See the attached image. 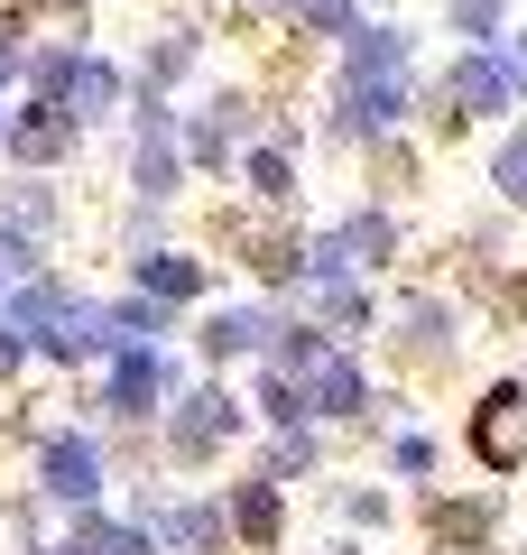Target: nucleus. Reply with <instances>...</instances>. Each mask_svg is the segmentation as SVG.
<instances>
[{
    "mask_svg": "<svg viewBox=\"0 0 527 555\" xmlns=\"http://www.w3.org/2000/svg\"><path fill=\"white\" fill-rule=\"evenodd\" d=\"M472 444H481V463H500V473H509V463L527 454V398H518V389H490V398H481V426H472Z\"/></svg>",
    "mask_w": 527,
    "mask_h": 555,
    "instance_id": "obj_1",
    "label": "nucleus"
},
{
    "mask_svg": "<svg viewBox=\"0 0 527 555\" xmlns=\"http://www.w3.org/2000/svg\"><path fill=\"white\" fill-rule=\"evenodd\" d=\"M389 75H408V47L389 28H351V83H389Z\"/></svg>",
    "mask_w": 527,
    "mask_h": 555,
    "instance_id": "obj_2",
    "label": "nucleus"
},
{
    "mask_svg": "<svg viewBox=\"0 0 527 555\" xmlns=\"http://www.w3.org/2000/svg\"><path fill=\"white\" fill-rule=\"evenodd\" d=\"M500 93H509V65H500V56H463V75H453V102H463V112H490Z\"/></svg>",
    "mask_w": 527,
    "mask_h": 555,
    "instance_id": "obj_3",
    "label": "nucleus"
},
{
    "mask_svg": "<svg viewBox=\"0 0 527 555\" xmlns=\"http://www.w3.org/2000/svg\"><path fill=\"white\" fill-rule=\"evenodd\" d=\"M65 93H75V112H112V93H120V75H112V65H65Z\"/></svg>",
    "mask_w": 527,
    "mask_h": 555,
    "instance_id": "obj_4",
    "label": "nucleus"
},
{
    "mask_svg": "<svg viewBox=\"0 0 527 555\" xmlns=\"http://www.w3.org/2000/svg\"><path fill=\"white\" fill-rule=\"evenodd\" d=\"M47 481H56V491H93V444H56V454H47Z\"/></svg>",
    "mask_w": 527,
    "mask_h": 555,
    "instance_id": "obj_5",
    "label": "nucleus"
},
{
    "mask_svg": "<svg viewBox=\"0 0 527 555\" xmlns=\"http://www.w3.org/2000/svg\"><path fill=\"white\" fill-rule=\"evenodd\" d=\"M20 149H28V158H56V149H65V120H20Z\"/></svg>",
    "mask_w": 527,
    "mask_h": 555,
    "instance_id": "obj_6",
    "label": "nucleus"
},
{
    "mask_svg": "<svg viewBox=\"0 0 527 555\" xmlns=\"http://www.w3.org/2000/svg\"><path fill=\"white\" fill-rule=\"evenodd\" d=\"M149 389H157V371H149V361H120V379H112V398H120V408H139Z\"/></svg>",
    "mask_w": 527,
    "mask_h": 555,
    "instance_id": "obj_7",
    "label": "nucleus"
},
{
    "mask_svg": "<svg viewBox=\"0 0 527 555\" xmlns=\"http://www.w3.org/2000/svg\"><path fill=\"white\" fill-rule=\"evenodd\" d=\"M500 185H509V195H527V130L500 149Z\"/></svg>",
    "mask_w": 527,
    "mask_h": 555,
    "instance_id": "obj_8",
    "label": "nucleus"
},
{
    "mask_svg": "<svg viewBox=\"0 0 527 555\" xmlns=\"http://www.w3.org/2000/svg\"><path fill=\"white\" fill-rule=\"evenodd\" d=\"M250 185L259 195H287V158H250Z\"/></svg>",
    "mask_w": 527,
    "mask_h": 555,
    "instance_id": "obj_9",
    "label": "nucleus"
},
{
    "mask_svg": "<svg viewBox=\"0 0 527 555\" xmlns=\"http://www.w3.org/2000/svg\"><path fill=\"white\" fill-rule=\"evenodd\" d=\"M453 20H463V28H472V38H481V28H490V20H500V0H453Z\"/></svg>",
    "mask_w": 527,
    "mask_h": 555,
    "instance_id": "obj_10",
    "label": "nucleus"
},
{
    "mask_svg": "<svg viewBox=\"0 0 527 555\" xmlns=\"http://www.w3.org/2000/svg\"><path fill=\"white\" fill-rule=\"evenodd\" d=\"M306 20L314 28H351V0H306Z\"/></svg>",
    "mask_w": 527,
    "mask_h": 555,
    "instance_id": "obj_11",
    "label": "nucleus"
}]
</instances>
